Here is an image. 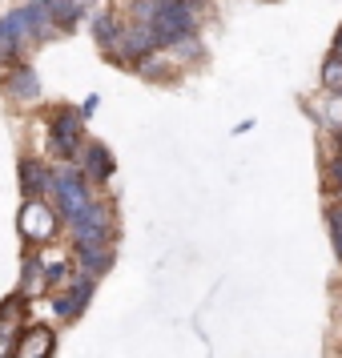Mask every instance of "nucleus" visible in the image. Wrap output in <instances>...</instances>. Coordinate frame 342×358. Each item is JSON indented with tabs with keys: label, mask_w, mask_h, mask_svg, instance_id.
<instances>
[{
	"label": "nucleus",
	"mask_w": 342,
	"mask_h": 358,
	"mask_svg": "<svg viewBox=\"0 0 342 358\" xmlns=\"http://www.w3.org/2000/svg\"><path fill=\"white\" fill-rule=\"evenodd\" d=\"M8 355V334H0V358Z\"/></svg>",
	"instance_id": "nucleus-20"
},
{
	"label": "nucleus",
	"mask_w": 342,
	"mask_h": 358,
	"mask_svg": "<svg viewBox=\"0 0 342 358\" xmlns=\"http://www.w3.org/2000/svg\"><path fill=\"white\" fill-rule=\"evenodd\" d=\"M77 262H81V274L97 282V278L113 266V254H109V245H105V250H77Z\"/></svg>",
	"instance_id": "nucleus-12"
},
{
	"label": "nucleus",
	"mask_w": 342,
	"mask_h": 358,
	"mask_svg": "<svg viewBox=\"0 0 342 358\" xmlns=\"http://www.w3.org/2000/svg\"><path fill=\"white\" fill-rule=\"evenodd\" d=\"M20 238H29L36 245H49L61 229V213H52V206H45V197H29L17 213Z\"/></svg>",
	"instance_id": "nucleus-3"
},
{
	"label": "nucleus",
	"mask_w": 342,
	"mask_h": 358,
	"mask_svg": "<svg viewBox=\"0 0 342 358\" xmlns=\"http://www.w3.org/2000/svg\"><path fill=\"white\" fill-rule=\"evenodd\" d=\"M17 57H20V41L13 33H4V29H0V61H4V65H13Z\"/></svg>",
	"instance_id": "nucleus-15"
},
{
	"label": "nucleus",
	"mask_w": 342,
	"mask_h": 358,
	"mask_svg": "<svg viewBox=\"0 0 342 358\" xmlns=\"http://www.w3.org/2000/svg\"><path fill=\"white\" fill-rule=\"evenodd\" d=\"M326 226H330V245L342 262V206H326Z\"/></svg>",
	"instance_id": "nucleus-14"
},
{
	"label": "nucleus",
	"mask_w": 342,
	"mask_h": 358,
	"mask_svg": "<svg viewBox=\"0 0 342 358\" xmlns=\"http://www.w3.org/2000/svg\"><path fill=\"white\" fill-rule=\"evenodd\" d=\"M330 181H334V185L342 189V149L334 153V162H330Z\"/></svg>",
	"instance_id": "nucleus-18"
},
{
	"label": "nucleus",
	"mask_w": 342,
	"mask_h": 358,
	"mask_svg": "<svg viewBox=\"0 0 342 358\" xmlns=\"http://www.w3.org/2000/svg\"><path fill=\"white\" fill-rule=\"evenodd\" d=\"M81 178H93V181H109L113 178V153L101 145V141H93V145H85L81 153H77V165H73Z\"/></svg>",
	"instance_id": "nucleus-9"
},
{
	"label": "nucleus",
	"mask_w": 342,
	"mask_h": 358,
	"mask_svg": "<svg viewBox=\"0 0 342 358\" xmlns=\"http://www.w3.org/2000/svg\"><path fill=\"white\" fill-rule=\"evenodd\" d=\"M4 89H8L17 101H36L41 97V81H36L33 69H17L13 77H4Z\"/></svg>",
	"instance_id": "nucleus-11"
},
{
	"label": "nucleus",
	"mask_w": 342,
	"mask_h": 358,
	"mask_svg": "<svg viewBox=\"0 0 342 358\" xmlns=\"http://www.w3.org/2000/svg\"><path fill=\"white\" fill-rule=\"evenodd\" d=\"M77 17H81V4H57V13H52V20H57L61 29H73Z\"/></svg>",
	"instance_id": "nucleus-16"
},
{
	"label": "nucleus",
	"mask_w": 342,
	"mask_h": 358,
	"mask_svg": "<svg viewBox=\"0 0 342 358\" xmlns=\"http://www.w3.org/2000/svg\"><path fill=\"white\" fill-rule=\"evenodd\" d=\"M0 29L13 33L20 45H24V41H36V36H49L52 33V4L49 0L24 4V8H17V13H8V17L0 20Z\"/></svg>",
	"instance_id": "nucleus-4"
},
{
	"label": "nucleus",
	"mask_w": 342,
	"mask_h": 358,
	"mask_svg": "<svg viewBox=\"0 0 342 358\" xmlns=\"http://www.w3.org/2000/svg\"><path fill=\"white\" fill-rule=\"evenodd\" d=\"M49 141H52V149H57L61 157L77 153V149H81V113H73V109L52 113V121H49Z\"/></svg>",
	"instance_id": "nucleus-7"
},
{
	"label": "nucleus",
	"mask_w": 342,
	"mask_h": 358,
	"mask_svg": "<svg viewBox=\"0 0 342 358\" xmlns=\"http://www.w3.org/2000/svg\"><path fill=\"white\" fill-rule=\"evenodd\" d=\"M117 61L121 65H141L145 57H153L157 52V45H153V33H149V24H133V29H125V33L117 36Z\"/></svg>",
	"instance_id": "nucleus-5"
},
{
	"label": "nucleus",
	"mask_w": 342,
	"mask_h": 358,
	"mask_svg": "<svg viewBox=\"0 0 342 358\" xmlns=\"http://www.w3.org/2000/svg\"><path fill=\"white\" fill-rule=\"evenodd\" d=\"M49 4H57V0H49Z\"/></svg>",
	"instance_id": "nucleus-21"
},
{
	"label": "nucleus",
	"mask_w": 342,
	"mask_h": 358,
	"mask_svg": "<svg viewBox=\"0 0 342 358\" xmlns=\"http://www.w3.org/2000/svg\"><path fill=\"white\" fill-rule=\"evenodd\" d=\"M322 81L330 85V89H342V61H339V57H330V61H326Z\"/></svg>",
	"instance_id": "nucleus-17"
},
{
	"label": "nucleus",
	"mask_w": 342,
	"mask_h": 358,
	"mask_svg": "<svg viewBox=\"0 0 342 358\" xmlns=\"http://www.w3.org/2000/svg\"><path fill=\"white\" fill-rule=\"evenodd\" d=\"M49 197L57 201V210H61V217H65V222H77V217L93 206L89 185H85V178L73 169V165H65V169H57V173H52Z\"/></svg>",
	"instance_id": "nucleus-1"
},
{
	"label": "nucleus",
	"mask_w": 342,
	"mask_h": 358,
	"mask_svg": "<svg viewBox=\"0 0 342 358\" xmlns=\"http://www.w3.org/2000/svg\"><path fill=\"white\" fill-rule=\"evenodd\" d=\"M93 278H85V274H77V278H69V286L61 294H57V314L65 318V322H73V318H81L85 314V306H89V298H93Z\"/></svg>",
	"instance_id": "nucleus-8"
},
{
	"label": "nucleus",
	"mask_w": 342,
	"mask_h": 358,
	"mask_svg": "<svg viewBox=\"0 0 342 358\" xmlns=\"http://www.w3.org/2000/svg\"><path fill=\"white\" fill-rule=\"evenodd\" d=\"M97 105H101V97H97V93H89V97H85V105L77 109V113H81V117H93V113H97Z\"/></svg>",
	"instance_id": "nucleus-19"
},
{
	"label": "nucleus",
	"mask_w": 342,
	"mask_h": 358,
	"mask_svg": "<svg viewBox=\"0 0 342 358\" xmlns=\"http://www.w3.org/2000/svg\"><path fill=\"white\" fill-rule=\"evenodd\" d=\"M93 36H97L101 49H113L117 36H121V29H117V20L109 17V13H97V17H93Z\"/></svg>",
	"instance_id": "nucleus-13"
},
{
	"label": "nucleus",
	"mask_w": 342,
	"mask_h": 358,
	"mask_svg": "<svg viewBox=\"0 0 342 358\" xmlns=\"http://www.w3.org/2000/svg\"><path fill=\"white\" fill-rule=\"evenodd\" d=\"M49 185H52V173L45 169V162H36V157L20 162V189H24V197H45Z\"/></svg>",
	"instance_id": "nucleus-10"
},
{
	"label": "nucleus",
	"mask_w": 342,
	"mask_h": 358,
	"mask_svg": "<svg viewBox=\"0 0 342 358\" xmlns=\"http://www.w3.org/2000/svg\"><path fill=\"white\" fill-rule=\"evenodd\" d=\"M69 229H73V250H105L113 238V213L109 206L93 201L77 222H69Z\"/></svg>",
	"instance_id": "nucleus-2"
},
{
	"label": "nucleus",
	"mask_w": 342,
	"mask_h": 358,
	"mask_svg": "<svg viewBox=\"0 0 342 358\" xmlns=\"http://www.w3.org/2000/svg\"><path fill=\"white\" fill-rule=\"evenodd\" d=\"M52 350H57V338L49 326H24L8 346V358H52Z\"/></svg>",
	"instance_id": "nucleus-6"
}]
</instances>
